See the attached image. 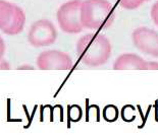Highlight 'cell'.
<instances>
[{"instance_id": "1", "label": "cell", "mask_w": 158, "mask_h": 140, "mask_svg": "<svg viewBox=\"0 0 158 140\" xmlns=\"http://www.w3.org/2000/svg\"><path fill=\"white\" fill-rule=\"evenodd\" d=\"M77 53L84 64L98 67L108 61L111 55V44L102 34H86L77 43Z\"/></svg>"}, {"instance_id": "6", "label": "cell", "mask_w": 158, "mask_h": 140, "mask_svg": "<svg viewBox=\"0 0 158 140\" xmlns=\"http://www.w3.org/2000/svg\"><path fill=\"white\" fill-rule=\"evenodd\" d=\"M136 48L144 54L158 58V33L148 28H138L132 34Z\"/></svg>"}, {"instance_id": "13", "label": "cell", "mask_w": 158, "mask_h": 140, "mask_svg": "<svg viewBox=\"0 0 158 140\" xmlns=\"http://www.w3.org/2000/svg\"><path fill=\"white\" fill-rule=\"evenodd\" d=\"M9 69H10L9 63L3 59L0 60V70H9Z\"/></svg>"}, {"instance_id": "8", "label": "cell", "mask_w": 158, "mask_h": 140, "mask_svg": "<svg viewBox=\"0 0 158 140\" xmlns=\"http://www.w3.org/2000/svg\"><path fill=\"white\" fill-rule=\"evenodd\" d=\"M26 25V14L23 9L18 5L13 6V11L11 18L9 19L8 23L3 28L1 31L3 34L8 36L19 35L23 31Z\"/></svg>"}, {"instance_id": "12", "label": "cell", "mask_w": 158, "mask_h": 140, "mask_svg": "<svg viewBox=\"0 0 158 140\" xmlns=\"http://www.w3.org/2000/svg\"><path fill=\"white\" fill-rule=\"evenodd\" d=\"M5 54V43L1 37H0V60L3 58V56Z\"/></svg>"}, {"instance_id": "2", "label": "cell", "mask_w": 158, "mask_h": 140, "mask_svg": "<svg viewBox=\"0 0 158 140\" xmlns=\"http://www.w3.org/2000/svg\"><path fill=\"white\" fill-rule=\"evenodd\" d=\"M114 9L107 0H83L81 21L84 29H105L112 25Z\"/></svg>"}, {"instance_id": "3", "label": "cell", "mask_w": 158, "mask_h": 140, "mask_svg": "<svg viewBox=\"0 0 158 140\" xmlns=\"http://www.w3.org/2000/svg\"><path fill=\"white\" fill-rule=\"evenodd\" d=\"M83 0H70L58 8L56 13L59 28L66 34H79L84 29L81 21V6Z\"/></svg>"}, {"instance_id": "9", "label": "cell", "mask_w": 158, "mask_h": 140, "mask_svg": "<svg viewBox=\"0 0 158 140\" xmlns=\"http://www.w3.org/2000/svg\"><path fill=\"white\" fill-rule=\"evenodd\" d=\"M13 6L15 4L10 2L0 0V29H2L8 23L13 11Z\"/></svg>"}, {"instance_id": "10", "label": "cell", "mask_w": 158, "mask_h": 140, "mask_svg": "<svg viewBox=\"0 0 158 140\" xmlns=\"http://www.w3.org/2000/svg\"><path fill=\"white\" fill-rule=\"evenodd\" d=\"M117 1L123 8L133 10V9L139 8L141 5H143L144 3L149 1V0H117Z\"/></svg>"}, {"instance_id": "14", "label": "cell", "mask_w": 158, "mask_h": 140, "mask_svg": "<svg viewBox=\"0 0 158 140\" xmlns=\"http://www.w3.org/2000/svg\"><path fill=\"white\" fill-rule=\"evenodd\" d=\"M35 68L33 67V66L29 65V64H23V65H21L18 67V70H34Z\"/></svg>"}, {"instance_id": "7", "label": "cell", "mask_w": 158, "mask_h": 140, "mask_svg": "<svg viewBox=\"0 0 158 140\" xmlns=\"http://www.w3.org/2000/svg\"><path fill=\"white\" fill-rule=\"evenodd\" d=\"M114 70H158V62L146 61L139 55L123 54L113 63Z\"/></svg>"}, {"instance_id": "11", "label": "cell", "mask_w": 158, "mask_h": 140, "mask_svg": "<svg viewBox=\"0 0 158 140\" xmlns=\"http://www.w3.org/2000/svg\"><path fill=\"white\" fill-rule=\"evenodd\" d=\"M151 18H152L153 22L158 26V1H156L153 4L152 8H151Z\"/></svg>"}, {"instance_id": "4", "label": "cell", "mask_w": 158, "mask_h": 140, "mask_svg": "<svg viewBox=\"0 0 158 140\" xmlns=\"http://www.w3.org/2000/svg\"><path fill=\"white\" fill-rule=\"evenodd\" d=\"M57 39V31L48 19H39L30 28L28 42L35 48H42L54 44Z\"/></svg>"}, {"instance_id": "5", "label": "cell", "mask_w": 158, "mask_h": 140, "mask_svg": "<svg viewBox=\"0 0 158 140\" xmlns=\"http://www.w3.org/2000/svg\"><path fill=\"white\" fill-rule=\"evenodd\" d=\"M37 66L40 70H70L73 66V61L64 52L49 50L38 56Z\"/></svg>"}]
</instances>
